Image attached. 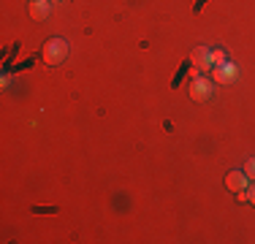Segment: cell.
Masks as SVG:
<instances>
[{
  "label": "cell",
  "instance_id": "1",
  "mask_svg": "<svg viewBox=\"0 0 255 244\" xmlns=\"http://www.w3.org/2000/svg\"><path fill=\"white\" fill-rule=\"evenodd\" d=\"M65 57H68V41L60 38V35H54L44 44V63L49 65V68H57L60 63H65Z\"/></svg>",
  "mask_w": 255,
  "mask_h": 244
},
{
  "label": "cell",
  "instance_id": "2",
  "mask_svg": "<svg viewBox=\"0 0 255 244\" xmlns=\"http://www.w3.org/2000/svg\"><path fill=\"white\" fill-rule=\"evenodd\" d=\"M187 93H190V98H193L196 103H206L212 95H215V87H212L209 79H204V76H193V79H190V84H187Z\"/></svg>",
  "mask_w": 255,
  "mask_h": 244
},
{
  "label": "cell",
  "instance_id": "3",
  "mask_svg": "<svg viewBox=\"0 0 255 244\" xmlns=\"http://www.w3.org/2000/svg\"><path fill=\"white\" fill-rule=\"evenodd\" d=\"M190 63L196 65L198 71H209V68H215V52H212L209 46H196L190 54Z\"/></svg>",
  "mask_w": 255,
  "mask_h": 244
},
{
  "label": "cell",
  "instance_id": "4",
  "mask_svg": "<svg viewBox=\"0 0 255 244\" xmlns=\"http://www.w3.org/2000/svg\"><path fill=\"white\" fill-rule=\"evenodd\" d=\"M236 76H239V71H236L234 63H217L215 68H212V79H215L217 84H231Z\"/></svg>",
  "mask_w": 255,
  "mask_h": 244
},
{
  "label": "cell",
  "instance_id": "5",
  "mask_svg": "<svg viewBox=\"0 0 255 244\" xmlns=\"http://www.w3.org/2000/svg\"><path fill=\"white\" fill-rule=\"evenodd\" d=\"M226 187L231 193H245L247 190V174L245 171H228L226 174Z\"/></svg>",
  "mask_w": 255,
  "mask_h": 244
},
{
  "label": "cell",
  "instance_id": "6",
  "mask_svg": "<svg viewBox=\"0 0 255 244\" xmlns=\"http://www.w3.org/2000/svg\"><path fill=\"white\" fill-rule=\"evenodd\" d=\"M30 16H33V19H46V16H49V11H52V3L49 0H30Z\"/></svg>",
  "mask_w": 255,
  "mask_h": 244
},
{
  "label": "cell",
  "instance_id": "7",
  "mask_svg": "<svg viewBox=\"0 0 255 244\" xmlns=\"http://www.w3.org/2000/svg\"><path fill=\"white\" fill-rule=\"evenodd\" d=\"M245 174H247V179H255V157H250L245 163Z\"/></svg>",
  "mask_w": 255,
  "mask_h": 244
},
{
  "label": "cell",
  "instance_id": "8",
  "mask_svg": "<svg viewBox=\"0 0 255 244\" xmlns=\"http://www.w3.org/2000/svg\"><path fill=\"white\" fill-rule=\"evenodd\" d=\"M245 193H247V201H250V204L255 206V185H253V187H247Z\"/></svg>",
  "mask_w": 255,
  "mask_h": 244
},
{
  "label": "cell",
  "instance_id": "9",
  "mask_svg": "<svg viewBox=\"0 0 255 244\" xmlns=\"http://www.w3.org/2000/svg\"><path fill=\"white\" fill-rule=\"evenodd\" d=\"M215 63H226V54H223V52H215Z\"/></svg>",
  "mask_w": 255,
  "mask_h": 244
}]
</instances>
